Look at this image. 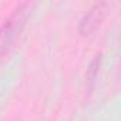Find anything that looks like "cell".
<instances>
[{
    "instance_id": "6da1fadb",
    "label": "cell",
    "mask_w": 121,
    "mask_h": 121,
    "mask_svg": "<svg viewBox=\"0 0 121 121\" xmlns=\"http://www.w3.org/2000/svg\"><path fill=\"white\" fill-rule=\"evenodd\" d=\"M27 12H29V3L19 4L13 10V13L4 20V23L0 26V56L7 53L22 34L26 24Z\"/></svg>"
},
{
    "instance_id": "7a4b0ae2",
    "label": "cell",
    "mask_w": 121,
    "mask_h": 121,
    "mask_svg": "<svg viewBox=\"0 0 121 121\" xmlns=\"http://www.w3.org/2000/svg\"><path fill=\"white\" fill-rule=\"evenodd\" d=\"M108 7H110V3L107 2H100L93 4L87 10V13L81 17L78 23V33L81 36H90L91 33H94L98 29V26L103 23L108 12Z\"/></svg>"
},
{
    "instance_id": "3957f363",
    "label": "cell",
    "mask_w": 121,
    "mask_h": 121,
    "mask_svg": "<svg viewBox=\"0 0 121 121\" xmlns=\"http://www.w3.org/2000/svg\"><path fill=\"white\" fill-rule=\"evenodd\" d=\"M100 66H101V54L98 53V54L94 56V58L91 60V63H90V66H88V69H87V77H86V78H87V86H88V88L93 87V84H94V81H95V78H97Z\"/></svg>"
}]
</instances>
